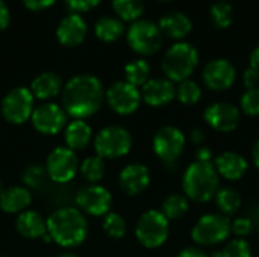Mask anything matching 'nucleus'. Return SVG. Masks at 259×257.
Masks as SVG:
<instances>
[{"mask_svg": "<svg viewBox=\"0 0 259 257\" xmlns=\"http://www.w3.org/2000/svg\"><path fill=\"white\" fill-rule=\"evenodd\" d=\"M9 18H11L9 9H8V6H6V3H5L3 0H0V30H3V29L8 27Z\"/></svg>", "mask_w": 259, "mask_h": 257, "instance_id": "nucleus-42", "label": "nucleus"}, {"mask_svg": "<svg viewBox=\"0 0 259 257\" xmlns=\"http://www.w3.org/2000/svg\"><path fill=\"white\" fill-rule=\"evenodd\" d=\"M159 29L162 35L173 39H182L193 30V21L184 12H170L159 20Z\"/></svg>", "mask_w": 259, "mask_h": 257, "instance_id": "nucleus-21", "label": "nucleus"}, {"mask_svg": "<svg viewBox=\"0 0 259 257\" xmlns=\"http://www.w3.org/2000/svg\"><path fill=\"white\" fill-rule=\"evenodd\" d=\"M252 158H253V164H255V167L259 170V141L255 144V147H253Z\"/></svg>", "mask_w": 259, "mask_h": 257, "instance_id": "nucleus-47", "label": "nucleus"}, {"mask_svg": "<svg viewBox=\"0 0 259 257\" xmlns=\"http://www.w3.org/2000/svg\"><path fill=\"white\" fill-rule=\"evenodd\" d=\"M42 179H44V170L38 165H33V167H29L24 173H23V182L27 185V186H32V188H36L42 183Z\"/></svg>", "mask_w": 259, "mask_h": 257, "instance_id": "nucleus-38", "label": "nucleus"}, {"mask_svg": "<svg viewBox=\"0 0 259 257\" xmlns=\"http://www.w3.org/2000/svg\"><path fill=\"white\" fill-rule=\"evenodd\" d=\"M91 135H93L91 127L83 120H74L65 129L67 147L71 150H82L83 147L88 145Z\"/></svg>", "mask_w": 259, "mask_h": 257, "instance_id": "nucleus-25", "label": "nucleus"}, {"mask_svg": "<svg viewBox=\"0 0 259 257\" xmlns=\"http://www.w3.org/2000/svg\"><path fill=\"white\" fill-rule=\"evenodd\" d=\"M176 97L184 105H196L202 97V89L194 80L187 79L184 82H179V86L176 89Z\"/></svg>", "mask_w": 259, "mask_h": 257, "instance_id": "nucleus-33", "label": "nucleus"}, {"mask_svg": "<svg viewBox=\"0 0 259 257\" xmlns=\"http://www.w3.org/2000/svg\"><path fill=\"white\" fill-rule=\"evenodd\" d=\"M199 65L197 48L185 41L173 44L162 58V71L171 82H184L190 79Z\"/></svg>", "mask_w": 259, "mask_h": 257, "instance_id": "nucleus-4", "label": "nucleus"}, {"mask_svg": "<svg viewBox=\"0 0 259 257\" xmlns=\"http://www.w3.org/2000/svg\"><path fill=\"white\" fill-rule=\"evenodd\" d=\"M178 257H208L200 248H196V247H188L185 250H182L179 253Z\"/></svg>", "mask_w": 259, "mask_h": 257, "instance_id": "nucleus-44", "label": "nucleus"}, {"mask_svg": "<svg viewBox=\"0 0 259 257\" xmlns=\"http://www.w3.org/2000/svg\"><path fill=\"white\" fill-rule=\"evenodd\" d=\"M231 235V221L222 214H206L193 227L191 238L200 245H215L225 242Z\"/></svg>", "mask_w": 259, "mask_h": 257, "instance_id": "nucleus-7", "label": "nucleus"}, {"mask_svg": "<svg viewBox=\"0 0 259 257\" xmlns=\"http://www.w3.org/2000/svg\"><path fill=\"white\" fill-rule=\"evenodd\" d=\"M102 82L91 74H79L67 82L62 89V108L67 115L82 120L99 111L103 101Z\"/></svg>", "mask_w": 259, "mask_h": 257, "instance_id": "nucleus-1", "label": "nucleus"}, {"mask_svg": "<svg viewBox=\"0 0 259 257\" xmlns=\"http://www.w3.org/2000/svg\"><path fill=\"white\" fill-rule=\"evenodd\" d=\"M176 97V88L171 80L168 79H149L143 85L141 91V98L149 105V106H165L168 105L173 98Z\"/></svg>", "mask_w": 259, "mask_h": 257, "instance_id": "nucleus-18", "label": "nucleus"}, {"mask_svg": "<svg viewBox=\"0 0 259 257\" xmlns=\"http://www.w3.org/2000/svg\"><path fill=\"white\" fill-rule=\"evenodd\" d=\"M118 180H120V188L127 195H138L149 186L150 173L147 167L141 164H131L123 168Z\"/></svg>", "mask_w": 259, "mask_h": 257, "instance_id": "nucleus-19", "label": "nucleus"}, {"mask_svg": "<svg viewBox=\"0 0 259 257\" xmlns=\"http://www.w3.org/2000/svg\"><path fill=\"white\" fill-rule=\"evenodd\" d=\"M0 189H2V182H0Z\"/></svg>", "mask_w": 259, "mask_h": 257, "instance_id": "nucleus-52", "label": "nucleus"}, {"mask_svg": "<svg viewBox=\"0 0 259 257\" xmlns=\"http://www.w3.org/2000/svg\"><path fill=\"white\" fill-rule=\"evenodd\" d=\"M159 2H170V0H159Z\"/></svg>", "mask_w": 259, "mask_h": 257, "instance_id": "nucleus-51", "label": "nucleus"}, {"mask_svg": "<svg viewBox=\"0 0 259 257\" xmlns=\"http://www.w3.org/2000/svg\"><path fill=\"white\" fill-rule=\"evenodd\" d=\"M62 80L56 73H42L36 76L30 85V92L33 97L39 100H49L52 97H56L61 91Z\"/></svg>", "mask_w": 259, "mask_h": 257, "instance_id": "nucleus-24", "label": "nucleus"}, {"mask_svg": "<svg viewBox=\"0 0 259 257\" xmlns=\"http://www.w3.org/2000/svg\"><path fill=\"white\" fill-rule=\"evenodd\" d=\"M124 32V26L123 21L117 17H109L105 15L102 18L97 20L96 26H94V33L100 41L105 42H114L117 41Z\"/></svg>", "mask_w": 259, "mask_h": 257, "instance_id": "nucleus-26", "label": "nucleus"}, {"mask_svg": "<svg viewBox=\"0 0 259 257\" xmlns=\"http://www.w3.org/2000/svg\"><path fill=\"white\" fill-rule=\"evenodd\" d=\"M58 257H76V256H73V254H70V253H65V254H61V256H58Z\"/></svg>", "mask_w": 259, "mask_h": 257, "instance_id": "nucleus-49", "label": "nucleus"}, {"mask_svg": "<svg viewBox=\"0 0 259 257\" xmlns=\"http://www.w3.org/2000/svg\"><path fill=\"white\" fill-rule=\"evenodd\" d=\"M47 235L62 247H76L87 238V220L77 209H58L47 220Z\"/></svg>", "mask_w": 259, "mask_h": 257, "instance_id": "nucleus-2", "label": "nucleus"}, {"mask_svg": "<svg viewBox=\"0 0 259 257\" xmlns=\"http://www.w3.org/2000/svg\"><path fill=\"white\" fill-rule=\"evenodd\" d=\"M102 0H65L67 6L76 14V12H85L97 6Z\"/></svg>", "mask_w": 259, "mask_h": 257, "instance_id": "nucleus-39", "label": "nucleus"}, {"mask_svg": "<svg viewBox=\"0 0 259 257\" xmlns=\"http://www.w3.org/2000/svg\"><path fill=\"white\" fill-rule=\"evenodd\" d=\"M211 20L215 27L226 29L232 24L234 20V9L229 2H217L211 6Z\"/></svg>", "mask_w": 259, "mask_h": 257, "instance_id": "nucleus-31", "label": "nucleus"}, {"mask_svg": "<svg viewBox=\"0 0 259 257\" xmlns=\"http://www.w3.org/2000/svg\"><path fill=\"white\" fill-rule=\"evenodd\" d=\"M211 257H223V253H222V251H215Z\"/></svg>", "mask_w": 259, "mask_h": 257, "instance_id": "nucleus-48", "label": "nucleus"}, {"mask_svg": "<svg viewBox=\"0 0 259 257\" xmlns=\"http://www.w3.org/2000/svg\"><path fill=\"white\" fill-rule=\"evenodd\" d=\"M32 124L33 127L44 135H56L59 133L67 123V114L64 108L56 103H44L33 109L32 112Z\"/></svg>", "mask_w": 259, "mask_h": 257, "instance_id": "nucleus-13", "label": "nucleus"}, {"mask_svg": "<svg viewBox=\"0 0 259 257\" xmlns=\"http://www.w3.org/2000/svg\"><path fill=\"white\" fill-rule=\"evenodd\" d=\"M202 77L209 89L226 91L234 85L237 79V70L228 59H214L206 64Z\"/></svg>", "mask_w": 259, "mask_h": 257, "instance_id": "nucleus-15", "label": "nucleus"}, {"mask_svg": "<svg viewBox=\"0 0 259 257\" xmlns=\"http://www.w3.org/2000/svg\"><path fill=\"white\" fill-rule=\"evenodd\" d=\"M127 44L138 55H155L162 45V32L150 20H137L127 29Z\"/></svg>", "mask_w": 259, "mask_h": 257, "instance_id": "nucleus-5", "label": "nucleus"}, {"mask_svg": "<svg viewBox=\"0 0 259 257\" xmlns=\"http://www.w3.org/2000/svg\"><path fill=\"white\" fill-rule=\"evenodd\" d=\"M223 257H250L252 256V250L249 247V244L244 239L235 238L232 241H229L225 248L222 250Z\"/></svg>", "mask_w": 259, "mask_h": 257, "instance_id": "nucleus-35", "label": "nucleus"}, {"mask_svg": "<svg viewBox=\"0 0 259 257\" xmlns=\"http://www.w3.org/2000/svg\"><path fill=\"white\" fill-rule=\"evenodd\" d=\"M17 230L27 239H38L47 233V221L33 211H24L17 218Z\"/></svg>", "mask_w": 259, "mask_h": 257, "instance_id": "nucleus-22", "label": "nucleus"}, {"mask_svg": "<svg viewBox=\"0 0 259 257\" xmlns=\"http://www.w3.org/2000/svg\"><path fill=\"white\" fill-rule=\"evenodd\" d=\"M241 109L244 114L250 117H258L259 115V88L247 89L243 97H241Z\"/></svg>", "mask_w": 259, "mask_h": 257, "instance_id": "nucleus-36", "label": "nucleus"}, {"mask_svg": "<svg viewBox=\"0 0 259 257\" xmlns=\"http://www.w3.org/2000/svg\"><path fill=\"white\" fill-rule=\"evenodd\" d=\"M32 201V195L24 186H12L0 192V209L8 214L23 212Z\"/></svg>", "mask_w": 259, "mask_h": 257, "instance_id": "nucleus-23", "label": "nucleus"}, {"mask_svg": "<svg viewBox=\"0 0 259 257\" xmlns=\"http://www.w3.org/2000/svg\"><path fill=\"white\" fill-rule=\"evenodd\" d=\"M220 176L212 162H193L184 173L182 188L187 198L196 203L212 200L219 191Z\"/></svg>", "mask_w": 259, "mask_h": 257, "instance_id": "nucleus-3", "label": "nucleus"}, {"mask_svg": "<svg viewBox=\"0 0 259 257\" xmlns=\"http://www.w3.org/2000/svg\"><path fill=\"white\" fill-rule=\"evenodd\" d=\"M219 2H229V0H219Z\"/></svg>", "mask_w": 259, "mask_h": 257, "instance_id": "nucleus-50", "label": "nucleus"}, {"mask_svg": "<svg viewBox=\"0 0 259 257\" xmlns=\"http://www.w3.org/2000/svg\"><path fill=\"white\" fill-rule=\"evenodd\" d=\"M112 8L117 18L123 21H137L143 15L144 2L143 0H112Z\"/></svg>", "mask_w": 259, "mask_h": 257, "instance_id": "nucleus-28", "label": "nucleus"}, {"mask_svg": "<svg viewBox=\"0 0 259 257\" xmlns=\"http://www.w3.org/2000/svg\"><path fill=\"white\" fill-rule=\"evenodd\" d=\"M33 98L30 89L23 86L9 91L2 101V114L6 121L21 124L29 120L33 112Z\"/></svg>", "mask_w": 259, "mask_h": 257, "instance_id": "nucleus-10", "label": "nucleus"}, {"mask_svg": "<svg viewBox=\"0 0 259 257\" xmlns=\"http://www.w3.org/2000/svg\"><path fill=\"white\" fill-rule=\"evenodd\" d=\"M80 174L90 183H96V182L102 180V177L105 174V162H103V159L100 156L87 158L80 165Z\"/></svg>", "mask_w": 259, "mask_h": 257, "instance_id": "nucleus-32", "label": "nucleus"}, {"mask_svg": "<svg viewBox=\"0 0 259 257\" xmlns=\"http://www.w3.org/2000/svg\"><path fill=\"white\" fill-rule=\"evenodd\" d=\"M185 148V135L173 126L159 129L153 136V151L167 165L173 167Z\"/></svg>", "mask_w": 259, "mask_h": 257, "instance_id": "nucleus-9", "label": "nucleus"}, {"mask_svg": "<svg viewBox=\"0 0 259 257\" xmlns=\"http://www.w3.org/2000/svg\"><path fill=\"white\" fill-rule=\"evenodd\" d=\"M253 229H255V226H253L252 220L246 218V217L237 218L234 223H231V233H234L240 239H243L244 236L250 235L253 232Z\"/></svg>", "mask_w": 259, "mask_h": 257, "instance_id": "nucleus-37", "label": "nucleus"}, {"mask_svg": "<svg viewBox=\"0 0 259 257\" xmlns=\"http://www.w3.org/2000/svg\"><path fill=\"white\" fill-rule=\"evenodd\" d=\"M106 100L111 109L120 115H129L134 114L140 103H141V92L137 86L123 82H115L108 91H106Z\"/></svg>", "mask_w": 259, "mask_h": 257, "instance_id": "nucleus-11", "label": "nucleus"}, {"mask_svg": "<svg viewBox=\"0 0 259 257\" xmlns=\"http://www.w3.org/2000/svg\"><path fill=\"white\" fill-rule=\"evenodd\" d=\"M126 82L134 86H143L150 76V67L144 59H135L124 67Z\"/></svg>", "mask_w": 259, "mask_h": 257, "instance_id": "nucleus-30", "label": "nucleus"}, {"mask_svg": "<svg viewBox=\"0 0 259 257\" xmlns=\"http://www.w3.org/2000/svg\"><path fill=\"white\" fill-rule=\"evenodd\" d=\"M190 209L188 204V198L185 195L181 194H171L168 195L164 203H162V214L164 217L170 221V220H179L182 218Z\"/></svg>", "mask_w": 259, "mask_h": 257, "instance_id": "nucleus-29", "label": "nucleus"}, {"mask_svg": "<svg viewBox=\"0 0 259 257\" xmlns=\"http://www.w3.org/2000/svg\"><path fill=\"white\" fill-rule=\"evenodd\" d=\"M87 23L79 14H70L64 17L56 29L58 41L65 47H76L79 45L87 36Z\"/></svg>", "mask_w": 259, "mask_h": 257, "instance_id": "nucleus-17", "label": "nucleus"}, {"mask_svg": "<svg viewBox=\"0 0 259 257\" xmlns=\"http://www.w3.org/2000/svg\"><path fill=\"white\" fill-rule=\"evenodd\" d=\"M197 162H212V151L208 147H199L196 151Z\"/></svg>", "mask_w": 259, "mask_h": 257, "instance_id": "nucleus-43", "label": "nucleus"}, {"mask_svg": "<svg viewBox=\"0 0 259 257\" xmlns=\"http://www.w3.org/2000/svg\"><path fill=\"white\" fill-rule=\"evenodd\" d=\"M203 118L217 132H234L240 124V111L231 103L217 101L206 108Z\"/></svg>", "mask_w": 259, "mask_h": 257, "instance_id": "nucleus-16", "label": "nucleus"}, {"mask_svg": "<svg viewBox=\"0 0 259 257\" xmlns=\"http://www.w3.org/2000/svg\"><path fill=\"white\" fill-rule=\"evenodd\" d=\"M214 167L220 177L226 180H240L247 171V161L235 151H225L214 159Z\"/></svg>", "mask_w": 259, "mask_h": 257, "instance_id": "nucleus-20", "label": "nucleus"}, {"mask_svg": "<svg viewBox=\"0 0 259 257\" xmlns=\"http://www.w3.org/2000/svg\"><path fill=\"white\" fill-rule=\"evenodd\" d=\"M76 203L77 206L94 217H102L109 214V208L112 203L111 192L99 185H90L82 188L77 195H76Z\"/></svg>", "mask_w": 259, "mask_h": 257, "instance_id": "nucleus-14", "label": "nucleus"}, {"mask_svg": "<svg viewBox=\"0 0 259 257\" xmlns=\"http://www.w3.org/2000/svg\"><path fill=\"white\" fill-rule=\"evenodd\" d=\"M77 158L68 147H56L47 158V173L58 183L70 182L77 173Z\"/></svg>", "mask_w": 259, "mask_h": 257, "instance_id": "nucleus-12", "label": "nucleus"}, {"mask_svg": "<svg viewBox=\"0 0 259 257\" xmlns=\"http://www.w3.org/2000/svg\"><path fill=\"white\" fill-rule=\"evenodd\" d=\"M103 230L106 232V235H109L111 238H123L126 233V221L114 212H109L105 215L103 220Z\"/></svg>", "mask_w": 259, "mask_h": 257, "instance_id": "nucleus-34", "label": "nucleus"}, {"mask_svg": "<svg viewBox=\"0 0 259 257\" xmlns=\"http://www.w3.org/2000/svg\"><path fill=\"white\" fill-rule=\"evenodd\" d=\"M191 141H193L196 145H200V144L205 141V133H203V130H202V129H194V130L191 132Z\"/></svg>", "mask_w": 259, "mask_h": 257, "instance_id": "nucleus-45", "label": "nucleus"}, {"mask_svg": "<svg viewBox=\"0 0 259 257\" xmlns=\"http://www.w3.org/2000/svg\"><path fill=\"white\" fill-rule=\"evenodd\" d=\"M214 198H215V204H217L219 211L225 217L235 215L240 211L241 203H243L240 192L237 189H234V188H222V189H219Z\"/></svg>", "mask_w": 259, "mask_h": 257, "instance_id": "nucleus-27", "label": "nucleus"}, {"mask_svg": "<svg viewBox=\"0 0 259 257\" xmlns=\"http://www.w3.org/2000/svg\"><path fill=\"white\" fill-rule=\"evenodd\" d=\"M132 147L131 133L120 126H108L102 129L96 138L94 148L102 159H115L127 155Z\"/></svg>", "mask_w": 259, "mask_h": 257, "instance_id": "nucleus-8", "label": "nucleus"}, {"mask_svg": "<svg viewBox=\"0 0 259 257\" xmlns=\"http://www.w3.org/2000/svg\"><path fill=\"white\" fill-rule=\"evenodd\" d=\"M243 83L247 89H252V88H258L259 83V71L249 67L244 74H243Z\"/></svg>", "mask_w": 259, "mask_h": 257, "instance_id": "nucleus-40", "label": "nucleus"}, {"mask_svg": "<svg viewBox=\"0 0 259 257\" xmlns=\"http://www.w3.org/2000/svg\"><path fill=\"white\" fill-rule=\"evenodd\" d=\"M56 0H23L24 6L30 11H44L50 8Z\"/></svg>", "mask_w": 259, "mask_h": 257, "instance_id": "nucleus-41", "label": "nucleus"}, {"mask_svg": "<svg viewBox=\"0 0 259 257\" xmlns=\"http://www.w3.org/2000/svg\"><path fill=\"white\" fill-rule=\"evenodd\" d=\"M249 62H250V67L258 70L259 71V45L253 48V52L250 53V58H249Z\"/></svg>", "mask_w": 259, "mask_h": 257, "instance_id": "nucleus-46", "label": "nucleus"}, {"mask_svg": "<svg viewBox=\"0 0 259 257\" xmlns=\"http://www.w3.org/2000/svg\"><path fill=\"white\" fill-rule=\"evenodd\" d=\"M170 232L168 220L164 217L161 211H147L143 214L137 223L135 235L146 248H158L161 247Z\"/></svg>", "mask_w": 259, "mask_h": 257, "instance_id": "nucleus-6", "label": "nucleus"}]
</instances>
